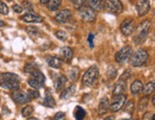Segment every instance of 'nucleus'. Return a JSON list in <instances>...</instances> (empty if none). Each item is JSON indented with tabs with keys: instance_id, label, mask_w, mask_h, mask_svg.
<instances>
[{
	"instance_id": "10",
	"label": "nucleus",
	"mask_w": 155,
	"mask_h": 120,
	"mask_svg": "<svg viewBox=\"0 0 155 120\" xmlns=\"http://www.w3.org/2000/svg\"><path fill=\"white\" fill-rule=\"evenodd\" d=\"M121 32L124 36H130L134 31H135V27H134V22L133 19H124L122 24H121Z\"/></svg>"
},
{
	"instance_id": "40",
	"label": "nucleus",
	"mask_w": 155,
	"mask_h": 120,
	"mask_svg": "<svg viewBox=\"0 0 155 120\" xmlns=\"http://www.w3.org/2000/svg\"><path fill=\"white\" fill-rule=\"evenodd\" d=\"M53 120H65V113L62 111L57 112L55 115V116H54Z\"/></svg>"
},
{
	"instance_id": "5",
	"label": "nucleus",
	"mask_w": 155,
	"mask_h": 120,
	"mask_svg": "<svg viewBox=\"0 0 155 120\" xmlns=\"http://www.w3.org/2000/svg\"><path fill=\"white\" fill-rule=\"evenodd\" d=\"M104 9L110 14H120L123 12V4L120 0H105Z\"/></svg>"
},
{
	"instance_id": "29",
	"label": "nucleus",
	"mask_w": 155,
	"mask_h": 120,
	"mask_svg": "<svg viewBox=\"0 0 155 120\" xmlns=\"http://www.w3.org/2000/svg\"><path fill=\"white\" fill-rule=\"evenodd\" d=\"M37 69H38V67H37V64H35L33 63H29L27 64H25V67H24V71L26 73H29L31 75L33 72H35Z\"/></svg>"
},
{
	"instance_id": "8",
	"label": "nucleus",
	"mask_w": 155,
	"mask_h": 120,
	"mask_svg": "<svg viewBox=\"0 0 155 120\" xmlns=\"http://www.w3.org/2000/svg\"><path fill=\"white\" fill-rule=\"evenodd\" d=\"M126 101H127V96L124 94L116 95L112 100V103L109 106V109L113 112L119 111L124 106V104H126Z\"/></svg>"
},
{
	"instance_id": "50",
	"label": "nucleus",
	"mask_w": 155,
	"mask_h": 120,
	"mask_svg": "<svg viewBox=\"0 0 155 120\" xmlns=\"http://www.w3.org/2000/svg\"><path fill=\"white\" fill-rule=\"evenodd\" d=\"M136 120H138V119H136Z\"/></svg>"
},
{
	"instance_id": "37",
	"label": "nucleus",
	"mask_w": 155,
	"mask_h": 120,
	"mask_svg": "<svg viewBox=\"0 0 155 120\" xmlns=\"http://www.w3.org/2000/svg\"><path fill=\"white\" fill-rule=\"evenodd\" d=\"M71 2H72L73 6L76 8V9H81L83 5H84V2H85V0H70Z\"/></svg>"
},
{
	"instance_id": "28",
	"label": "nucleus",
	"mask_w": 155,
	"mask_h": 120,
	"mask_svg": "<svg viewBox=\"0 0 155 120\" xmlns=\"http://www.w3.org/2000/svg\"><path fill=\"white\" fill-rule=\"evenodd\" d=\"M79 75H80V69L78 68V67H73L72 69L70 70V72H69L70 80L72 81V82L77 81V79L79 78Z\"/></svg>"
},
{
	"instance_id": "9",
	"label": "nucleus",
	"mask_w": 155,
	"mask_h": 120,
	"mask_svg": "<svg viewBox=\"0 0 155 120\" xmlns=\"http://www.w3.org/2000/svg\"><path fill=\"white\" fill-rule=\"evenodd\" d=\"M150 10V0H137L136 1V11L139 16L147 15Z\"/></svg>"
},
{
	"instance_id": "35",
	"label": "nucleus",
	"mask_w": 155,
	"mask_h": 120,
	"mask_svg": "<svg viewBox=\"0 0 155 120\" xmlns=\"http://www.w3.org/2000/svg\"><path fill=\"white\" fill-rule=\"evenodd\" d=\"M117 76V70L114 67H109L108 70H107V77L110 80H114L115 77Z\"/></svg>"
},
{
	"instance_id": "12",
	"label": "nucleus",
	"mask_w": 155,
	"mask_h": 120,
	"mask_svg": "<svg viewBox=\"0 0 155 120\" xmlns=\"http://www.w3.org/2000/svg\"><path fill=\"white\" fill-rule=\"evenodd\" d=\"M20 19L27 23H40L43 21V17L35 13H27L20 16Z\"/></svg>"
},
{
	"instance_id": "45",
	"label": "nucleus",
	"mask_w": 155,
	"mask_h": 120,
	"mask_svg": "<svg viewBox=\"0 0 155 120\" xmlns=\"http://www.w3.org/2000/svg\"><path fill=\"white\" fill-rule=\"evenodd\" d=\"M39 1H40L41 4H47V3H48L49 0H39Z\"/></svg>"
},
{
	"instance_id": "14",
	"label": "nucleus",
	"mask_w": 155,
	"mask_h": 120,
	"mask_svg": "<svg viewBox=\"0 0 155 120\" xmlns=\"http://www.w3.org/2000/svg\"><path fill=\"white\" fill-rule=\"evenodd\" d=\"M109 106H110V103H109V99L104 96L102 99H101L100 103H99V106H98V113L100 115H103L104 113H106L109 110Z\"/></svg>"
},
{
	"instance_id": "17",
	"label": "nucleus",
	"mask_w": 155,
	"mask_h": 120,
	"mask_svg": "<svg viewBox=\"0 0 155 120\" xmlns=\"http://www.w3.org/2000/svg\"><path fill=\"white\" fill-rule=\"evenodd\" d=\"M67 82V78L64 75H58L56 79H54V87L57 91H61V89L65 86V84Z\"/></svg>"
},
{
	"instance_id": "38",
	"label": "nucleus",
	"mask_w": 155,
	"mask_h": 120,
	"mask_svg": "<svg viewBox=\"0 0 155 120\" xmlns=\"http://www.w3.org/2000/svg\"><path fill=\"white\" fill-rule=\"evenodd\" d=\"M23 5V7L22 8H24L28 11V13H33V11H34V7H33V4L31 2H29V1H23L22 3Z\"/></svg>"
},
{
	"instance_id": "3",
	"label": "nucleus",
	"mask_w": 155,
	"mask_h": 120,
	"mask_svg": "<svg viewBox=\"0 0 155 120\" xmlns=\"http://www.w3.org/2000/svg\"><path fill=\"white\" fill-rule=\"evenodd\" d=\"M45 76L39 69H37L35 72L31 74V77L28 79V84L30 87H34L35 89L41 88L44 86Z\"/></svg>"
},
{
	"instance_id": "46",
	"label": "nucleus",
	"mask_w": 155,
	"mask_h": 120,
	"mask_svg": "<svg viewBox=\"0 0 155 120\" xmlns=\"http://www.w3.org/2000/svg\"><path fill=\"white\" fill-rule=\"evenodd\" d=\"M151 101H152V105H153V106H155V96H154V95L152 96V99H151Z\"/></svg>"
},
{
	"instance_id": "42",
	"label": "nucleus",
	"mask_w": 155,
	"mask_h": 120,
	"mask_svg": "<svg viewBox=\"0 0 155 120\" xmlns=\"http://www.w3.org/2000/svg\"><path fill=\"white\" fill-rule=\"evenodd\" d=\"M143 120H155V115L150 112H147L143 116Z\"/></svg>"
},
{
	"instance_id": "6",
	"label": "nucleus",
	"mask_w": 155,
	"mask_h": 120,
	"mask_svg": "<svg viewBox=\"0 0 155 120\" xmlns=\"http://www.w3.org/2000/svg\"><path fill=\"white\" fill-rule=\"evenodd\" d=\"M132 48L130 46H124L122 49L119 50L116 55H115V60L116 62L119 63H126L127 60L130 59L131 55H132Z\"/></svg>"
},
{
	"instance_id": "33",
	"label": "nucleus",
	"mask_w": 155,
	"mask_h": 120,
	"mask_svg": "<svg viewBox=\"0 0 155 120\" xmlns=\"http://www.w3.org/2000/svg\"><path fill=\"white\" fill-rule=\"evenodd\" d=\"M147 103H148V98L147 96L140 100V103H139V111L140 112L144 111L146 110V108L147 107Z\"/></svg>"
},
{
	"instance_id": "48",
	"label": "nucleus",
	"mask_w": 155,
	"mask_h": 120,
	"mask_svg": "<svg viewBox=\"0 0 155 120\" xmlns=\"http://www.w3.org/2000/svg\"><path fill=\"white\" fill-rule=\"evenodd\" d=\"M27 120H38V119L35 118V117H31V118H28Z\"/></svg>"
},
{
	"instance_id": "49",
	"label": "nucleus",
	"mask_w": 155,
	"mask_h": 120,
	"mask_svg": "<svg viewBox=\"0 0 155 120\" xmlns=\"http://www.w3.org/2000/svg\"><path fill=\"white\" fill-rule=\"evenodd\" d=\"M122 120H131V118H128V119H127V118H126V119H122Z\"/></svg>"
},
{
	"instance_id": "23",
	"label": "nucleus",
	"mask_w": 155,
	"mask_h": 120,
	"mask_svg": "<svg viewBox=\"0 0 155 120\" xmlns=\"http://www.w3.org/2000/svg\"><path fill=\"white\" fill-rule=\"evenodd\" d=\"M61 55L62 56V58L65 60V61L70 62L73 58V50L71 49L70 47H62L61 49Z\"/></svg>"
},
{
	"instance_id": "20",
	"label": "nucleus",
	"mask_w": 155,
	"mask_h": 120,
	"mask_svg": "<svg viewBox=\"0 0 155 120\" xmlns=\"http://www.w3.org/2000/svg\"><path fill=\"white\" fill-rule=\"evenodd\" d=\"M47 63L49 64V67L55 68V69H58L61 67L62 65V61L58 57H50L47 59Z\"/></svg>"
},
{
	"instance_id": "15",
	"label": "nucleus",
	"mask_w": 155,
	"mask_h": 120,
	"mask_svg": "<svg viewBox=\"0 0 155 120\" xmlns=\"http://www.w3.org/2000/svg\"><path fill=\"white\" fill-rule=\"evenodd\" d=\"M0 86L4 88L11 89V91H16L19 88V81H11V80H0Z\"/></svg>"
},
{
	"instance_id": "24",
	"label": "nucleus",
	"mask_w": 155,
	"mask_h": 120,
	"mask_svg": "<svg viewBox=\"0 0 155 120\" xmlns=\"http://www.w3.org/2000/svg\"><path fill=\"white\" fill-rule=\"evenodd\" d=\"M86 115V111L81 106H77L74 110V116L76 120H83Z\"/></svg>"
},
{
	"instance_id": "13",
	"label": "nucleus",
	"mask_w": 155,
	"mask_h": 120,
	"mask_svg": "<svg viewBox=\"0 0 155 120\" xmlns=\"http://www.w3.org/2000/svg\"><path fill=\"white\" fill-rule=\"evenodd\" d=\"M71 16H72L71 11L68 9H65V10H61V12H58L55 15V19L58 23H66L71 19Z\"/></svg>"
},
{
	"instance_id": "39",
	"label": "nucleus",
	"mask_w": 155,
	"mask_h": 120,
	"mask_svg": "<svg viewBox=\"0 0 155 120\" xmlns=\"http://www.w3.org/2000/svg\"><path fill=\"white\" fill-rule=\"evenodd\" d=\"M56 37L58 39L64 41V40L67 39V34L65 33L64 31H58V32H56Z\"/></svg>"
},
{
	"instance_id": "47",
	"label": "nucleus",
	"mask_w": 155,
	"mask_h": 120,
	"mask_svg": "<svg viewBox=\"0 0 155 120\" xmlns=\"http://www.w3.org/2000/svg\"><path fill=\"white\" fill-rule=\"evenodd\" d=\"M5 25V23L1 20V19H0V27H3Z\"/></svg>"
},
{
	"instance_id": "30",
	"label": "nucleus",
	"mask_w": 155,
	"mask_h": 120,
	"mask_svg": "<svg viewBox=\"0 0 155 120\" xmlns=\"http://www.w3.org/2000/svg\"><path fill=\"white\" fill-rule=\"evenodd\" d=\"M21 112H22V115L24 116V117H28V116H30L34 112V107L31 106V105H28V106L23 108Z\"/></svg>"
},
{
	"instance_id": "2",
	"label": "nucleus",
	"mask_w": 155,
	"mask_h": 120,
	"mask_svg": "<svg viewBox=\"0 0 155 120\" xmlns=\"http://www.w3.org/2000/svg\"><path fill=\"white\" fill-rule=\"evenodd\" d=\"M99 68L96 65L89 67V69L85 72L84 75L82 77V84L85 87H91L93 86L95 83L97 82L98 77H99Z\"/></svg>"
},
{
	"instance_id": "1",
	"label": "nucleus",
	"mask_w": 155,
	"mask_h": 120,
	"mask_svg": "<svg viewBox=\"0 0 155 120\" xmlns=\"http://www.w3.org/2000/svg\"><path fill=\"white\" fill-rule=\"evenodd\" d=\"M151 27V22L150 20L143 21L140 25L137 27V35L134 38V43L136 44H142L145 43L147 39V36L150 34V30Z\"/></svg>"
},
{
	"instance_id": "4",
	"label": "nucleus",
	"mask_w": 155,
	"mask_h": 120,
	"mask_svg": "<svg viewBox=\"0 0 155 120\" xmlns=\"http://www.w3.org/2000/svg\"><path fill=\"white\" fill-rule=\"evenodd\" d=\"M131 60H130V63L132 67H139L144 65L148 60V54L146 50H137L134 54L131 55Z\"/></svg>"
},
{
	"instance_id": "27",
	"label": "nucleus",
	"mask_w": 155,
	"mask_h": 120,
	"mask_svg": "<svg viewBox=\"0 0 155 120\" xmlns=\"http://www.w3.org/2000/svg\"><path fill=\"white\" fill-rule=\"evenodd\" d=\"M1 79L3 80H11V81H19V77L15 73L12 72H6V73L1 74Z\"/></svg>"
},
{
	"instance_id": "44",
	"label": "nucleus",
	"mask_w": 155,
	"mask_h": 120,
	"mask_svg": "<svg viewBox=\"0 0 155 120\" xmlns=\"http://www.w3.org/2000/svg\"><path fill=\"white\" fill-rule=\"evenodd\" d=\"M104 120H115V118H114V116H107Z\"/></svg>"
},
{
	"instance_id": "18",
	"label": "nucleus",
	"mask_w": 155,
	"mask_h": 120,
	"mask_svg": "<svg viewBox=\"0 0 155 120\" xmlns=\"http://www.w3.org/2000/svg\"><path fill=\"white\" fill-rule=\"evenodd\" d=\"M104 0H88V6L94 12H98L104 9Z\"/></svg>"
},
{
	"instance_id": "11",
	"label": "nucleus",
	"mask_w": 155,
	"mask_h": 120,
	"mask_svg": "<svg viewBox=\"0 0 155 120\" xmlns=\"http://www.w3.org/2000/svg\"><path fill=\"white\" fill-rule=\"evenodd\" d=\"M12 98L17 104H26L30 101L28 94L24 91H18V89H16L12 93Z\"/></svg>"
},
{
	"instance_id": "43",
	"label": "nucleus",
	"mask_w": 155,
	"mask_h": 120,
	"mask_svg": "<svg viewBox=\"0 0 155 120\" xmlns=\"http://www.w3.org/2000/svg\"><path fill=\"white\" fill-rule=\"evenodd\" d=\"M13 10L15 12V13H17V14H20L21 12L23 11V8L21 7V6H19V5H14L13 6Z\"/></svg>"
},
{
	"instance_id": "22",
	"label": "nucleus",
	"mask_w": 155,
	"mask_h": 120,
	"mask_svg": "<svg viewBox=\"0 0 155 120\" xmlns=\"http://www.w3.org/2000/svg\"><path fill=\"white\" fill-rule=\"evenodd\" d=\"M75 93H76V86L72 85V86H70L67 88L64 89L61 93V99H69V98L72 97Z\"/></svg>"
},
{
	"instance_id": "19",
	"label": "nucleus",
	"mask_w": 155,
	"mask_h": 120,
	"mask_svg": "<svg viewBox=\"0 0 155 120\" xmlns=\"http://www.w3.org/2000/svg\"><path fill=\"white\" fill-rule=\"evenodd\" d=\"M143 87H144V86H143L142 82L139 80H135L134 82L131 83L130 91H131V92H132V94L137 95V94H139L143 91Z\"/></svg>"
},
{
	"instance_id": "7",
	"label": "nucleus",
	"mask_w": 155,
	"mask_h": 120,
	"mask_svg": "<svg viewBox=\"0 0 155 120\" xmlns=\"http://www.w3.org/2000/svg\"><path fill=\"white\" fill-rule=\"evenodd\" d=\"M79 14L84 21L92 22L96 19V14L88 5H83L81 9H79Z\"/></svg>"
},
{
	"instance_id": "41",
	"label": "nucleus",
	"mask_w": 155,
	"mask_h": 120,
	"mask_svg": "<svg viewBox=\"0 0 155 120\" xmlns=\"http://www.w3.org/2000/svg\"><path fill=\"white\" fill-rule=\"evenodd\" d=\"M94 39H95V35L90 33V34L88 35L87 41H88V43H89V46H90L91 48L94 47Z\"/></svg>"
},
{
	"instance_id": "25",
	"label": "nucleus",
	"mask_w": 155,
	"mask_h": 120,
	"mask_svg": "<svg viewBox=\"0 0 155 120\" xmlns=\"http://www.w3.org/2000/svg\"><path fill=\"white\" fill-rule=\"evenodd\" d=\"M61 5V0H49L47 6L50 11H57Z\"/></svg>"
},
{
	"instance_id": "16",
	"label": "nucleus",
	"mask_w": 155,
	"mask_h": 120,
	"mask_svg": "<svg viewBox=\"0 0 155 120\" xmlns=\"http://www.w3.org/2000/svg\"><path fill=\"white\" fill-rule=\"evenodd\" d=\"M126 88H127V81L120 79L119 82L115 85L114 89H113V91H112V94L114 96L123 94V92L126 91Z\"/></svg>"
},
{
	"instance_id": "21",
	"label": "nucleus",
	"mask_w": 155,
	"mask_h": 120,
	"mask_svg": "<svg viewBox=\"0 0 155 120\" xmlns=\"http://www.w3.org/2000/svg\"><path fill=\"white\" fill-rule=\"evenodd\" d=\"M43 106L48 107V108H55L56 107V101L52 96V94L49 92V89L45 93V98L43 100Z\"/></svg>"
},
{
	"instance_id": "36",
	"label": "nucleus",
	"mask_w": 155,
	"mask_h": 120,
	"mask_svg": "<svg viewBox=\"0 0 155 120\" xmlns=\"http://www.w3.org/2000/svg\"><path fill=\"white\" fill-rule=\"evenodd\" d=\"M0 14L4 15L9 14V8H8V6L6 5V3H4L3 1H1V0H0Z\"/></svg>"
},
{
	"instance_id": "26",
	"label": "nucleus",
	"mask_w": 155,
	"mask_h": 120,
	"mask_svg": "<svg viewBox=\"0 0 155 120\" xmlns=\"http://www.w3.org/2000/svg\"><path fill=\"white\" fill-rule=\"evenodd\" d=\"M154 87H155V83L154 81L148 82L147 85L143 87V92H144L147 96L150 95V93H152L154 91Z\"/></svg>"
},
{
	"instance_id": "31",
	"label": "nucleus",
	"mask_w": 155,
	"mask_h": 120,
	"mask_svg": "<svg viewBox=\"0 0 155 120\" xmlns=\"http://www.w3.org/2000/svg\"><path fill=\"white\" fill-rule=\"evenodd\" d=\"M134 109H135L134 102L132 100H130L126 104V107H124V111L129 113V115H132L133 111H134Z\"/></svg>"
},
{
	"instance_id": "34",
	"label": "nucleus",
	"mask_w": 155,
	"mask_h": 120,
	"mask_svg": "<svg viewBox=\"0 0 155 120\" xmlns=\"http://www.w3.org/2000/svg\"><path fill=\"white\" fill-rule=\"evenodd\" d=\"M27 33L31 36V37H37V36L39 34V31H38V28L37 27H34V26H29L27 28Z\"/></svg>"
},
{
	"instance_id": "32",
	"label": "nucleus",
	"mask_w": 155,
	"mask_h": 120,
	"mask_svg": "<svg viewBox=\"0 0 155 120\" xmlns=\"http://www.w3.org/2000/svg\"><path fill=\"white\" fill-rule=\"evenodd\" d=\"M26 93L28 94L30 100H32V99H38L39 96H40L38 91H37V89H29V91Z\"/></svg>"
}]
</instances>
